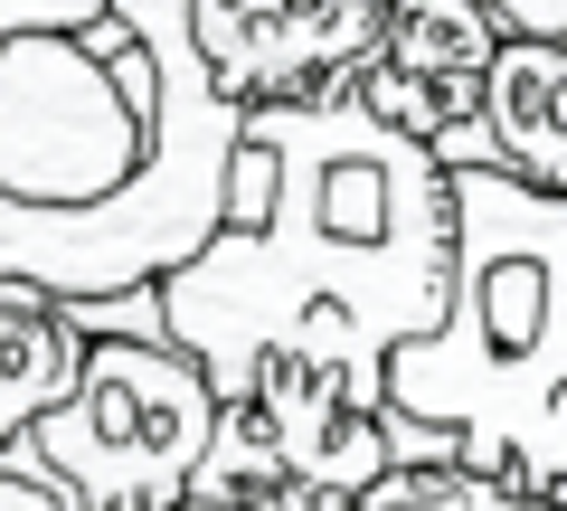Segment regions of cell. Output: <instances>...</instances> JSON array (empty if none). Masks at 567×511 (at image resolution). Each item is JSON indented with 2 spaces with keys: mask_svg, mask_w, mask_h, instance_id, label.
Wrapping results in <instances>:
<instances>
[{
  "mask_svg": "<svg viewBox=\"0 0 567 511\" xmlns=\"http://www.w3.org/2000/svg\"><path fill=\"white\" fill-rule=\"evenodd\" d=\"M454 304V171L360 95L256 104L237 133L227 227L162 285L171 350L218 408L256 379H331L388 408V360Z\"/></svg>",
  "mask_w": 567,
  "mask_h": 511,
  "instance_id": "6da1fadb",
  "label": "cell"
},
{
  "mask_svg": "<svg viewBox=\"0 0 567 511\" xmlns=\"http://www.w3.org/2000/svg\"><path fill=\"white\" fill-rule=\"evenodd\" d=\"M246 104L189 48V0H114L0 58V285L48 304L162 294L227 227Z\"/></svg>",
  "mask_w": 567,
  "mask_h": 511,
  "instance_id": "7a4b0ae2",
  "label": "cell"
},
{
  "mask_svg": "<svg viewBox=\"0 0 567 511\" xmlns=\"http://www.w3.org/2000/svg\"><path fill=\"white\" fill-rule=\"evenodd\" d=\"M388 408L464 473L567 511V200L454 171V304L388 360Z\"/></svg>",
  "mask_w": 567,
  "mask_h": 511,
  "instance_id": "3957f363",
  "label": "cell"
},
{
  "mask_svg": "<svg viewBox=\"0 0 567 511\" xmlns=\"http://www.w3.org/2000/svg\"><path fill=\"white\" fill-rule=\"evenodd\" d=\"M218 389L171 341H85L66 408L20 436L85 511H181L218 446Z\"/></svg>",
  "mask_w": 567,
  "mask_h": 511,
  "instance_id": "277c9868",
  "label": "cell"
},
{
  "mask_svg": "<svg viewBox=\"0 0 567 511\" xmlns=\"http://www.w3.org/2000/svg\"><path fill=\"white\" fill-rule=\"evenodd\" d=\"M388 0H189V48L227 104H341L379 58Z\"/></svg>",
  "mask_w": 567,
  "mask_h": 511,
  "instance_id": "5b68a950",
  "label": "cell"
},
{
  "mask_svg": "<svg viewBox=\"0 0 567 511\" xmlns=\"http://www.w3.org/2000/svg\"><path fill=\"white\" fill-rule=\"evenodd\" d=\"M502 39L511 29L492 20L483 0H388L379 58H369V76H360V104L388 123V133L425 143L445 171H464Z\"/></svg>",
  "mask_w": 567,
  "mask_h": 511,
  "instance_id": "8992f818",
  "label": "cell"
},
{
  "mask_svg": "<svg viewBox=\"0 0 567 511\" xmlns=\"http://www.w3.org/2000/svg\"><path fill=\"white\" fill-rule=\"evenodd\" d=\"M464 171H492V181L567 200V39H520V29L502 39Z\"/></svg>",
  "mask_w": 567,
  "mask_h": 511,
  "instance_id": "52a82bcc",
  "label": "cell"
},
{
  "mask_svg": "<svg viewBox=\"0 0 567 511\" xmlns=\"http://www.w3.org/2000/svg\"><path fill=\"white\" fill-rule=\"evenodd\" d=\"M76 369H85L76 313L29 285H0V446H20L48 408H66Z\"/></svg>",
  "mask_w": 567,
  "mask_h": 511,
  "instance_id": "ba28073f",
  "label": "cell"
},
{
  "mask_svg": "<svg viewBox=\"0 0 567 511\" xmlns=\"http://www.w3.org/2000/svg\"><path fill=\"white\" fill-rule=\"evenodd\" d=\"M350 511H539V502H520V492L483 483L464 464H388Z\"/></svg>",
  "mask_w": 567,
  "mask_h": 511,
  "instance_id": "9c48e42d",
  "label": "cell"
},
{
  "mask_svg": "<svg viewBox=\"0 0 567 511\" xmlns=\"http://www.w3.org/2000/svg\"><path fill=\"white\" fill-rule=\"evenodd\" d=\"M114 0H0V58L20 39H76V29H95Z\"/></svg>",
  "mask_w": 567,
  "mask_h": 511,
  "instance_id": "30bf717a",
  "label": "cell"
},
{
  "mask_svg": "<svg viewBox=\"0 0 567 511\" xmlns=\"http://www.w3.org/2000/svg\"><path fill=\"white\" fill-rule=\"evenodd\" d=\"M0 511H85L29 446H0Z\"/></svg>",
  "mask_w": 567,
  "mask_h": 511,
  "instance_id": "8fae6325",
  "label": "cell"
},
{
  "mask_svg": "<svg viewBox=\"0 0 567 511\" xmlns=\"http://www.w3.org/2000/svg\"><path fill=\"white\" fill-rule=\"evenodd\" d=\"M483 10L520 39H567V0H483Z\"/></svg>",
  "mask_w": 567,
  "mask_h": 511,
  "instance_id": "7c38bea8",
  "label": "cell"
},
{
  "mask_svg": "<svg viewBox=\"0 0 567 511\" xmlns=\"http://www.w3.org/2000/svg\"><path fill=\"white\" fill-rule=\"evenodd\" d=\"M0 246H10V208H0Z\"/></svg>",
  "mask_w": 567,
  "mask_h": 511,
  "instance_id": "4fadbf2b",
  "label": "cell"
}]
</instances>
